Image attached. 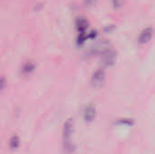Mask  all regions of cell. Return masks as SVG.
<instances>
[{"instance_id":"6da1fadb","label":"cell","mask_w":155,"mask_h":154,"mask_svg":"<svg viewBox=\"0 0 155 154\" xmlns=\"http://www.w3.org/2000/svg\"><path fill=\"white\" fill-rule=\"evenodd\" d=\"M72 133H73V123L72 120H68L64 125V150L68 153H71L74 151V147L71 141Z\"/></svg>"},{"instance_id":"7a4b0ae2","label":"cell","mask_w":155,"mask_h":154,"mask_svg":"<svg viewBox=\"0 0 155 154\" xmlns=\"http://www.w3.org/2000/svg\"><path fill=\"white\" fill-rule=\"evenodd\" d=\"M96 115V109L93 104H89L85 107L84 111V119L86 123H91L94 121Z\"/></svg>"},{"instance_id":"3957f363","label":"cell","mask_w":155,"mask_h":154,"mask_svg":"<svg viewBox=\"0 0 155 154\" xmlns=\"http://www.w3.org/2000/svg\"><path fill=\"white\" fill-rule=\"evenodd\" d=\"M153 30L152 27H147V28L143 29L139 36V42L141 44L148 43L153 36Z\"/></svg>"},{"instance_id":"277c9868","label":"cell","mask_w":155,"mask_h":154,"mask_svg":"<svg viewBox=\"0 0 155 154\" xmlns=\"http://www.w3.org/2000/svg\"><path fill=\"white\" fill-rule=\"evenodd\" d=\"M115 59H116V54L113 50H108L104 54L103 61H104V64H105V65L113 64L114 63Z\"/></svg>"},{"instance_id":"5b68a950","label":"cell","mask_w":155,"mask_h":154,"mask_svg":"<svg viewBox=\"0 0 155 154\" xmlns=\"http://www.w3.org/2000/svg\"><path fill=\"white\" fill-rule=\"evenodd\" d=\"M104 79V70L99 69L94 74V75L92 77V83L94 85L96 86V85L101 84L103 83Z\"/></svg>"},{"instance_id":"8992f818","label":"cell","mask_w":155,"mask_h":154,"mask_svg":"<svg viewBox=\"0 0 155 154\" xmlns=\"http://www.w3.org/2000/svg\"><path fill=\"white\" fill-rule=\"evenodd\" d=\"M87 26H88V22L84 18H79L76 21V27L79 30L80 34L84 33L85 30L87 29Z\"/></svg>"},{"instance_id":"52a82bcc","label":"cell","mask_w":155,"mask_h":154,"mask_svg":"<svg viewBox=\"0 0 155 154\" xmlns=\"http://www.w3.org/2000/svg\"><path fill=\"white\" fill-rule=\"evenodd\" d=\"M19 144H20V142H19V138L17 136H13L9 141V147L11 150L17 149Z\"/></svg>"},{"instance_id":"ba28073f","label":"cell","mask_w":155,"mask_h":154,"mask_svg":"<svg viewBox=\"0 0 155 154\" xmlns=\"http://www.w3.org/2000/svg\"><path fill=\"white\" fill-rule=\"evenodd\" d=\"M35 68V65L32 63H26L24 66H23V73L25 74H29L31 72H33Z\"/></svg>"},{"instance_id":"9c48e42d","label":"cell","mask_w":155,"mask_h":154,"mask_svg":"<svg viewBox=\"0 0 155 154\" xmlns=\"http://www.w3.org/2000/svg\"><path fill=\"white\" fill-rule=\"evenodd\" d=\"M123 2H124V0H113V5H114V6L118 7V6L122 5Z\"/></svg>"},{"instance_id":"30bf717a","label":"cell","mask_w":155,"mask_h":154,"mask_svg":"<svg viewBox=\"0 0 155 154\" xmlns=\"http://www.w3.org/2000/svg\"><path fill=\"white\" fill-rule=\"evenodd\" d=\"M94 2H95V0H85V1H84V4H85V5H93Z\"/></svg>"}]
</instances>
